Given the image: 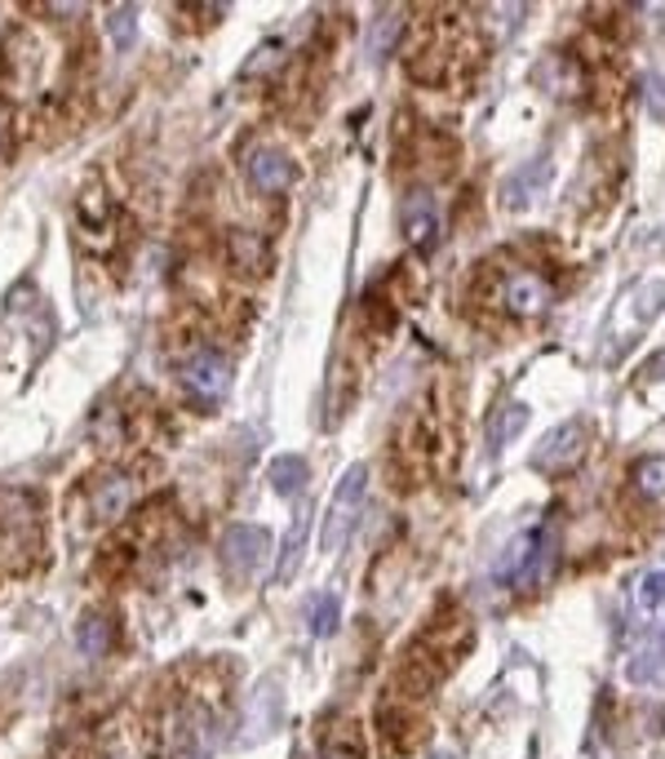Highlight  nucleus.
I'll return each mask as SVG.
<instances>
[{"instance_id": "1a4fd4ad", "label": "nucleus", "mask_w": 665, "mask_h": 759, "mask_svg": "<svg viewBox=\"0 0 665 759\" xmlns=\"http://www.w3.org/2000/svg\"><path fill=\"white\" fill-rule=\"evenodd\" d=\"M377 733H381V746L391 755H413L422 742H426V724L417 720V711L409 707H386L377 711Z\"/></svg>"}, {"instance_id": "9d476101", "label": "nucleus", "mask_w": 665, "mask_h": 759, "mask_svg": "<svg viewBox=\"0 0 665 759\" xmlns=\"http://www.w3.org/2000/svg\"><path fill=\"white\" fill-rule=\"evenodd\" d=\"M227 266L240 271V276H249V281L266 276V271H271V245H266V236H258L249 227H231L227 232Z\"/></svg>"}, {"instance_id": "a211bd4d", "label": "nucleus", "mask_w": 665, "mask_h": 759, "mask_svg": "<svg viewBox=\"0 0 665 759\" xmlns=\"http://www.w3.org/2000/svg\"><path fill=\"white\" fill-rule=\"evenodd\" d=\"M106 32L116 40V49H134V36H138V10L134 5H111L106 14Z\"/></svg>"}, {"instance_id": "6ab92c4d", "label": "nucleus", "mask_w": 665, "mask_h": 759, "mask_svg": "<svg viewBox=\"0 0 665 759\" xmlns=\"http://www.w3.org/2000/svg\"><path fill=\"white\" fill-rule=\"evenodd\" d=\"M635 609H639V613H661V609H665V569L639 577V586H635Z\"/></svg>"}, {"instance_id": "2eb2a0df", "label": "nucleus", "mask_w": 665, "mask_h": 759, "mask_svg": "<svg viewBox=\"0 0 665 759\" xmlns=\"http://www.w3.org/2000/svg\"><path fill=\"white\" fill-rule=\"evenodd\" d=\"M266 480H271V489L280 494V498H293V494L302 489V484L311 480V466H306V458H298V453H285V458H275V462H271Z\"/></svg>"}, {"instance_id": "f03ea898", "label": "nucleus", "mask_w": 665, "mask_h": 759, "mask_svg": "<svg viewBox=\"0 0 665 759\" xmlns=\"http://www.w3.org/2000/svg\"><path fill=\"white\" fill-rule=\"evenodd\" d=\"M178 387L187 391V400H196L204 409L217 405L222 396H227V387H231V360L222 351H209V347L191 351L183 360V369H178Z\"/></svg>"}, {"instance_id": "423d86ee", "label": "nucleus", "mask_w": 665, "mask_h": 759, "mask_svg": "<svg viewBox=\"0 0 665 759\" xmlns=\"http://www.w3.org/2000/svg\"><path fill=\"white\" fill-rule=\"evenodd\" d=\"M217 551H222V564H227V573L236 582H249L262 569L266 551H271V533L258 528V524H231L227 533H222V547Z\"/></svg>"}, {"instance_id": "b1692460", "label": "nucleus", "mask_w": 665, "mask_h": 759, "mask_svg": "<svg viewBox=\"0 0 665 759\" xmlns=\"http://www.w3.org/2000/svg\"><path fill=\"white\" fill-rule=\"evenodd\" d=\"M319 759H364L360 755V742H355V733L347 729V733H338L324 750H319Z\"/></svg>"}, {"instance_id": "5701e85b", "label": "nucleus", "mask_w": 665, "mask_h": 759, "mask_svg": "<svg viewBox=\"0 0 665 759\" xmlns=\"http://www.w3.org/2000/svg\"><path fill=\"white\" fill-rule=\"evenodd\" d=\"M302 537H306V520L298 515V520H293V533H289V542H285V560H280V569H275V577H280V582H289L293 569H298V560H302Z\"/></svg>"}, {"instance_id": "a878e982", "label": "nucleus", "mask_w": 665, "mask_h": 759, "mask_svg": "<svg viewBox=\"0 0 665 759\" xmlns=\"http://www.w3.org/2000/svg\"><path fill=\"white\" fill-rule=\"evenodd\" d=\"M648 112L665 121V76H648Z\"/></svg>"}, {"instance_id": "4468645a", "label": "nucleus", "mask_w": 665, "mask_h": 759, "mask_svg": "<svg viewBox=\"0 0 665 759\" xmlns=\"http://www.w3.org/2000/svg\"><path fill=\"white\" fill-rule=\"evenodd\" d=\"M524 426H528V409H524L519 400L502 405V409L492 413V426H488V453H502V449H511V440L519 436Z\"/></svg>"}, {"instance_id": "ddd939ff", "label": "nucleus", "mask_w": 665, "mask_h": 759, "mask_svg": "<svg viewBox=\"0 0 665 759\" xmlns=\"http://www.w3.org/2000/svg\"><path fill=\"white\" fill-rule=\"evenodd\" d=\"M404 236H409L422 253L435 245V236H439V219H435V200H430V191H409V200H404Z\"/></svg>"}, {"instance_id": "cd10ccee", "label": "nucleus", "mask_w": 665, "mask_h": 759, "mask_svg": "<svg viewBox=\"0 0 665 759\" xmlns=\"http://www.w3.org/2000/svg\"><path fill=\"white\" fill-rule=\"evenodd\" d=\"M435 759H457V755H435Z\"/></svg>"}, {"instance_id": "6e6552de", "label": "nucleus", "mask_w": 665, "mask_h": 759, "mask_svg": "<svg viewBox=\"0 0 665 759\" xmlns=\"http://www.w3.org/2000/svg\"><path fill=\"white\" fill-rule=\"evenodd\" d=\"M134 498H138V484L129 475H102L89 494L93 524H116L125 511H134Z\"/></svg>"}, {"instance_id": "20e7f679", "label": "nucleus", "mask_w": 665, "mask_h": 759, "mask_svg": "<svg viewBox=\"0 0 665 759\" xmlns=\"http://www.w3.org/2000/svg\"><path fill=\"white\" fill-rule=\"evenodd\" d=\"M550 281L532 266H515V271H502L497 281V307H502L511 320H532L550 307Z\"/></svg>"}, {"instance_id": "dca6fc26", "label": "nucleus", "mask_w": 665, "mask_h": 759, "mask_svg": "<svg viewBox=\"0 0 665 759\" xmlns=\"http://www.w3.org/2000/svg\"><path fill=\"white\" fill-rule=\"evenodd\" d=\"M626 675H630V684H665V648L661 644H648V648H639V654L630 658V667H626Z\"/></svg>"}, {"instance_id": "393cba45", "label": "nucleus", "mask_w": 665, "mask_h": 759, "mask_svg": "<svg viewBox=\"0 0 665 759\" xmlns=\"http://www.w3.org/2000/svg\"><path fill=\"white\" fill-rule=\"evenodd\" d=\"M665 307V281H652V285H643V294H639V320H652L656 311Z\"/></svg>"}, {"instance_id": "f257e3e1", "label": "nucleus", "mask_w": 665, "mask_h": 759, "mask_svg": "<svg viewBox=\"0 0 665 759\" xmlns=\"http://www.w3.org/2000/svg\"><path fill=\"white\" fill-rule=\"evenodd\" d=\"M364 494H368V466L355 462L342 480L338 489H332V502H328V515H324V551H338L342 542L355 533L360 524V507H364Z\"/></svg>"}, {"instance_id": "412c9836", "label": "nucleus", "mask_w": 665, "mask_h": 759, "mask_svg": "<svg viewBox=\"0 0 665 759\" xmlns=\"http://www.w3.org/2000/svg\"><path fill=\"white\" fill-rule=\"evenodd\" d=\"M338 600H332V595H315V605H311V635H332L338 631Z\"/></svg>"}, {"instance_id": "0eeeda50", "label": "nucleus", "mask_w": 665, "mask_h": 759, "mask_svg": "<svg viewBox=\"0 0 665 759\" xmlns=\"http://www.w3.org/2000/svg\"><path fill=\"white\" fill-rule=\"evenodd\" d=\"M280 701H285V693H280V684H275V680L258 684V693L244 701V729H240V746H258L262 737H271L275 729H280Z\"/></svg>"}, {"instance_id": "f8f14e48", "label": "nucleus", "mask_w": 665, "mask_h": 759, "mask_svg": "<svg viewBox=\"0 0 665 759\" xmlns=\"http://www.w3.org/2000/svg\"><path fill=\"white\" fill-rule=\"evenodd\" d=\"M545 178H550V155H532L524 170H515L502 183V204L506 209H528L537 200V191L545 187Z\"/></svg>"}, {"instance_id": "bb28decb", "label": "nucleus", "mask_w": 665, "mask_h": 759, "mask_svg": "<svg viewBox=\"0 0 665 759\" xmlns=\"http://www.w3.org/2000/svg\"><path fill=\"white\" fill-rule=\"evenodd\" d=\"M665 373V356H652V364H648V377H661Z\"/></svg>"}, {"instance_id": "f3484780", "label": "nucleus", "mask_w": 665, "mask_h": 759, "mask_svg": "<svg viewBox=\"0 0 665 759\" xmlns=\"http://www.w3.org/2000/svg\"><path fill=\"white\" fill-rule=\"evenodd\" d=\"M630 484H635L639 498H661V494H665V458H661V453L639 458L635 471H630Z\"/></svg>"}, {"instance_id": "aec40b11", "label": "nucleus", "mask_w": 665, "mask_h": 759, "mask_svg": "<svg viewBox=\"0 0 665 759\" xmlns=\"http://www.w3.org/2000/svg\"><path fill=\"white\" fill-rule=\"evenodd\" d=\"M106 644H111V622H106L102 613H89V618L80 622V654L102 658V654H106Z\"/></svg>"}, {"instance_id": "9b49d317", "label": "nucleus", "mask_w": 665, "mask_h": 759, "mask_svg": "<svg viewBox=\"0 0 665 759\" xmlns=\"http://www.w3.org/2000/svg\"><path fill=\"white\" fill-rule=\"evenodd\" d=\"M249 183L262 191V196H275V191H285L293 183V160L285 151H275V147H258L249 155Z\"/></svg>"}, {"instance_id": "39448f33", "label": "nucleus", "mask_w": 665, "mask_h": 759, "mask_svg": "<svg viewBox=\"0 0 665 759\" xmlns=\"http://www.w3.org/2000/svg\"><path fill=\"white\" fill-rule=\"evenodd\" d=\"M586 449H590V431L581 426V422H564V426H554L550 436L537 445V453H532V471L537 475H573L577 466H581V458H586Z\"/></svg>"}, {"instance_id": "7ed1b4c3", "label": "nucleus", "mask_w": 665, "mask_h": 759, "mask_svg": "<svg viewBox=\"0 0 665 759\" xmlns=\"http://www.w3.org/2000/svg\"><path fill=\"white\" fill-rule=\"evenodd\" d=\"M545 560H550V528L537 524V528L519 533L506 547V556L497 560V577H502L506 586H519V590L537 586L545 577Z\"/></svg>"}, {"instance_id": "4be33fe9", "label": "nucleus", "mask_w": 665, "mask_h": 759, "mask_svg": "<svg viewBox=\"0 0 665 759\" xmlns=\"http://www.w3.org/2000/svg\"><path fill=\"white\" fill-rule=\"evenodd\" d=\"M396 27H400V10H386V14L377 18V27H373V49H368V59H373V63H377V59H386V53H391Z\"/></svg>"}]
</instances>
